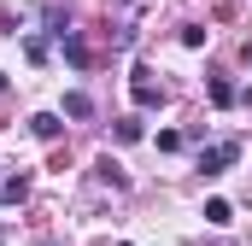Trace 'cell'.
<instances>
[{
	"instance_id": "cell-6",
	"label": "cell",
	"mask_w": 252,
	"mask_h": 246,
	"mask_svg": "<svg viewBox=\"0 0 252 246\" xmlns=\"http://www.w3.org/2000/svg\"><path fill=\"white\" fill-rule=\"evenodd\" d=\"M235 100H241V94H235L223 76H211V106H235Z\"/></svg>"
},
{
	"instance_id": "cell-3",
	"label": "cell",
	"mask_w": 252,
	"mask_h": 246,
	"mask_svg": "<svg viewBox=\"0 0 252 246\" xmlns=\"http://www.w3.org/2000/svg\"><path fill=\"white\" fill-rule=\"evenodd\" d=\"M30 135H35V141H59V118H53V112H35V118H30Z\"/></svg>"
},
{
	"instance_id": "cell-9",
	"label": "cell",
	"mask_w": 252,
	"mask_h": 246,
	"mask_svg": "<svg viewBox=\"0 0 252 246\" xmlns=\"http://www.w3.org/2000/svg\"><path fill=\"white\" fill-rule=\"evenodd\" d=\"M182 47H205V30L199 24H182Z\"/></svg>"
},
{
	"instance_id": "cell-11",
	"label": "cell",
	"mask_w": 252,
	"mask_h": 246,
	"mask_svg": "<svg viewBox=\"0 0 252 246\" xmlns=\"http://www.w3.org/2000/svg\"><path fill=\"white\" fill-rule=\"evenodd\" d=\"M0 246H6V235H0Z\"/></svg>"
},
{
	"instance_id": "cell-5",
	"label": "cell",
	"mask_w": 252,
	"mask_h": 246,
	"mask_svg": "<svg viewBox=\"0 0 252 246\" xmlns=\"http://www.w3.org/2000/svg\"><path fill=\"white\" fill-rule=\"evenodd\" d=\"M94 170H100V182H112V187H129V176H124V164H112V158H100Z\"/></svg>"
},
{
	"instance_id": "cell-12",
	"label": "cell",
	"mask_w": 252,
	"mask_h": 246,
	"mask_svg": "<svg viewBox=\"0 0 252 246\" xmlns=\"http://www.w3.org/2000/svg\"><path fill=\"white\" fill-rule=\"evenodd\" d=\"M124 246H129V241H124Z\"/></svg>"
},
{
	"instance_id": "cell-8",
	"label": "cell",
	"mask_w": 252,
	"mask_h": 246,
	"mask_svg": "<svg viewBox=\"0 0 252 246\" xmlns=\"http://www.w3.org/2000/svg\"><path fill=\"white\" fill-rule=\"evenodd\" d=\"M64 59H70V64H88V47H82V35H76V30L64 35Z\"/></svg>"
},
{
	"instance_id": "cell-7",
	"label": "cell",
	"mask_w": 252,
	"mask_h": 246,
	"mask_svg": "<svg viewBox=\"0 0 252 246\" xmlns=\"http://www.w3.org/2000/svg\"><path fill=\"white\" fill-rule=\"evenodd\" d=\"M64 112H70V118H94V100H88V94H64Z\"/></svg>"
},
{
	"instance_id": "cell-10",
	"label": "cell",
	"mask_w": 252,
	"mask_h": 246,
	"mask_svg": "<svg viewBox=\"0 0 252 246\" xmlns=\"http://www.w3.org/2000/svg\"><path fill=\"white\" fill-rule=\"evenodd\" d=\"M118 141H141V118H124V123H118Z\"/></svg>"
},
{
	"instance_id": "cell-1",
	"label": "cell",
	"mask_w": 252,
	"mask_h": 246,
	"mask_svg": "<svg viewBox=\"0 0 252 246\" xmlns=\"http://www.w3.org/2000/svg\"><path fill=\"white\" fill-rule=\"evenodd\" d=\"M235 158H241V141H217V147H205V153H199V176H223Z\"/></svg>"
},
{
	"instance_id": "cell-2",
	"label": "cell",
	"mask_w": 252,
	"mask_h": 246,
	"mask_svg": "<svg viewBox=\"0 0 252 246\" xmlns=\"http://www.w3.org/2000/svg\"><path fill=\"white\" fill-rule=\"evenodd\" d=\"M129 94H135V106H158V100H164V88L153 82V70H135V82H129Z\"/></svg>"
},
{
	"instance_id": "cell-4",
	"label": "cell",
	"mask_w": 252,
	"mask_h": 246,
	"mask_svg": "<svg viewBox=\"0 0 252 246\" xmlns=\"http://www.w3.org/2000/svg\"><path fill=\"white\" fill-rule=\"evenodd\" d=\"M205 223H235V205L229 199H205Z\"/></svg>"
}]
</instances>
